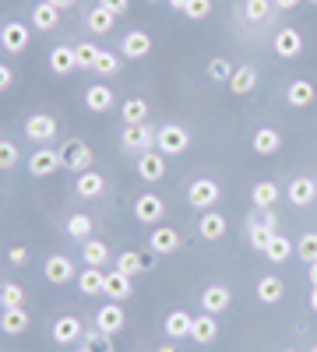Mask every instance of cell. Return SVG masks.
I'll use <instances>...</instances> for the list:
<instances>
[{"instance_id":"obj_1","label":"cell","mask_w":317,"mask_h":352,"mask_svg":"<svg viewBox=\"0 0 317 352\" xmlns=\"http://www.w3.org/2000/svg\"><path fill=\"white\" fill-rule=\"evenodd\" d=\"M155 148L169 159V155H184L190 148V131L180 127V124H166L155 131Z\"/></svg>"},{"instance_id":"obj_2","label":"cell","mask_w":317,"mask_h":352,"mask_svg":"<svg viewBox=\"0 0 317 352\" xmlns=\"http://www.w3.org/2000/svg\"><path fill=\"white\" fill-rule=\"evenodd\" d=\"M275 232H278V222H275L272 208L261 212V219H247V240H250V247H254L257 254L268 250V243H272Z\"/></svg>"},{"instance_id":"obj_3","label":"cell","mask_w":317,"mask_h":352,"mask_svg":"<svg viewBox=\"0 0 317 352\" xmlns=\"http://www.w3.org/2000/svg\"><path fill=\"white\" fill-rule=\"evenodd\" d=\"M219 197H222V187L212 180V176H201V180H194L187 187V201L201 212H212V204H219Z\"/></svg>"},{"instance_id":"obj_4","label":"cell","mask_w":317,"mask_h":352,"mask_svg":"<svg viewBox=\"0 0 317 352\" xmlns=\"http://www.w3.org/2000/svg\"><path fill=\"white\" fill-rule=\"evenodd\" d=\"M120 144L127 152H152L155 148V131L149 127V124H124V131H120Z\"/></svg>"},{"instance_id":"obj_5","label":"cell","mask_w":317,"mask_h":352,"mask_svg":"<svg viewBox=\"0 0 317 352\" xmlns=\"http://www.w3.org/2000/svg\"><path fill=\"white\" fill-rule=\"evenodd\" d=\"M61 159H64V169H71L74 176L85 173V169H92V148L85 141H78V138H71L61 148Z\"/></svg>"},{"instance_id":"obj_6","label":"cell","mask_w":317,"mask_h":352,"mask_svg":"<svg viewBox=\"0 0 317 352\" xmlns=\"http://www.w3.org/2000/svg\"><path fill=\"white\" fill-rule=\"evenodd\" d=\"M166 215V201L159 194H138L134 201V219L138 222H145V226H159Z\"/></svg>"},{"instance_id":"obj_7","label":"cell","mask_w":317,"mask_h":352,"mask_svg":"<svg viewBox=\"0 0 317 352\" xmlns=\"http://www.w3.org/2000/svg\"><path fill=\"white\" fill-rule=\"evenodd\" d=\"M25 138L36 141V144H50L56 138V120H53L50 113H32L25 120Z\"/></svg>"},{"instance_id":"obj_8","label":"cell","mask_w":317,"mask_h":352,"mask_svg":"<svg viewBox=\"0 0 317 352\" xmlns=\"http://www.w3.org/2000/svg\"><path fill=\"white\" fill-rule=\"evenodd\" d=\"M43 275H46V282H53V285H67V282H74V278H78L74 261H71V257H64V254H50V257H46Z\"/></svg>"},{"instance_id":"obj_9","label":"cell","mask_w":317,"mask_h":352,"mask_svg":"<svg viewBox=\"0 0 317 352\" xmlns=\"http://www.w3.org/2000/svg\"><path fill=\"white\" fill-rule=\"evenodd\" d=\"M28 43H32V32H28L25 21H8L4 28H0V46H4L8 53H25Z\"/></svg>"},{"instance_id":"obj_10","label":"cell","mask_w":317,"mask_h":352,"mask_svg":"<svg viewBox=\"0 0 317 352\" xmlns=\"http://www.w3.org/2000/svg\"><path fill=\"white\" fill-rule=\"evenodd\" d=\"M61 166H64V159L56 148H36L28 155V176H53Z\"/></svg>"},{"instance_id":"obj_11","label":"cell","mask_w":317,"mask_h":352,"mask_svg":"<svg viewBox=\"0 0 317 352\" xmlns=\"http://www.w3.org/2000/svg\"><path fill=\"white\" fill-rule=\"evenodd\" d=\"M124 324H127V314H124L120 303H113V300H109L106 307L96 310V328H99L102 335H117Z\"/></svg>"},{"instance_id":"obj_12","label":"cell","mask_w":317,"mask_h":352,"mask_svg":"<svg viewBox=\"0 0 317 352\" xmlns=\"http://www.w3.org/2000/svg\"><path fill=\"white\" fill-rule=\"evenodd\" d=\"M149 247H152V254H159V257L177 254V250H180V232L169 229V226H155V229L149 232Z\"/></svg>"},{"instance_id":"obj_13","label":"cell","mask_w":317,"mask_h":352,"mask_svg":"<svg viewBox=\"0 0 317 352\" xmlns=\"http://www.w3.org/2000/svg\"><path fill=\"white\" fill-rule=\"evenodd\" d=\"M138 176H141L145 184L162 180V176H166V155H162L159 148H152V152H141V155H138Z\"/></svg>"},{"instance_id":"obj_14","label":"cell","mask_w":317,"mask_h":352,"mask_svg":"<svg viewBox=\"0 0 317 352\" xmlns=\"http://www.w3.org/2000/svg\"><path fill=\"white\" fill-rule=\"evenodd\" d=\"M272 46H275V53L282 56V60H296V56L303 53V36L296 32V28H278Z\"/></svg>"},{"instance_id":"obj_15","label":"cell","mask_w":317,"mask_h":352,"mask_svg":"<svg viewBox=\"0 0 317 352\" xmlns=\"http://www.w3.org/2000/svg\"><path fill=\"white\" fill-rule=\"evenodd\" d=\"M120 53L127 56V60H145V56L152 53V36L141 32V28H131V32L124 36V43H120Z\"/></svg>"},{"instance_id":"obj_16","label":"cell","mask_w":317,"mask_h":352,"mask_svg":"<svg viewBox=\"0 0 317 352\" xmlns=\"http://www.w3.org/2000/svg\"><path fill=\"white\" fill-rule=\"evenodd\" d=\"M229 303H233V292H229L226 285H208V289H201V310L205 314H226Z\"/></svg>"},{"instance_id":"obj_17","label":"cell","mask_w":317,"mask_h":352,"mask_svg":"<svg viewBox=\"0 0 317 352\" xmlns=\"http://www.w3.org/2000/svg\"><path fill=\"white\" fill-rule=\"evenodd\" d=\"M74 190H78V197H85V201H96V197H102V190H106V176L96 173V169H85V173H78Z\"/></svg>"},{"instance_id":"obj_18","label":"cell","mask_w":317,"mask_h":352,"mask_svg":"<svg viewBox=\"0 0 317 352\" xmlns=\"http://www.w3.org/2000/svg\"><path fill=\"white\" fill-rule=\"evenodd\" d=\"M102 292L113 300V303H124L131 292H134V285H131V275H124V272H106V278H102Z\"/></svg>"},{"instance_id":"obj_19","label":"cell","mask_w":317,"mask_h":352,"mask_svg":"<svg viewBox=\"0 0 317 352\" xmlns=\"http://www.w3.org/2000/svg\"><path fill=\"white\" fill-rule=\"evenodd\" d=\"M81 335H85V328L78 317H56L53 320V342L56 345H74V342H81Z\"/></svg>"},{"instance_id":"obj_20","label":"cell","mask_w":317,"mask_h":352,"mask_svg":"<svg viewBox=\"0 0 317 352\" xmlns=\"http://www.w3.org/2000/svg\"><path fill=\"white\" fill-rule=\"evenodd\" d=\"M285 194H289V204L307 208V204H314V197H317V180H314V176H296Z\"/></svg>"},{"instance_id":"obj_21","label":"cell","mask_w":317,"mask_h":352,"mask_svg":"<svg viewBox=\"0 0 317 352\" xmlns=\"http://www.w3.org/2000/svg\"><path fill=\"white\" fill-rule=\"evenodd\" d=\"M314 99H317V88L307 78H296V81H289V88H285V102L296 106V109H307Z\"/></svg>"},{"instance_id":"obj_22","label":"cell","mask_w":317,"mask_h":352,"mask_svg":"<svg viewBox=\"0 0 317 352\" xmlns=\"http://www.w3.org/2000/svg\"><path fill=\"white\" fill-rule=\"evenodd\" d=\"M81 99H85V109H89V113H109V109H113L109 85H89Z\"/></svg>"},{"instance_id":"obj_23","label":"cell","mask_w":317,"mask_h":352,"mask_svg":"<svg viewBox=\"0 0 317 352\" xmlns=\"http://www.w3.org/2000/svg\"><path fill=\"white\" fill-rule=\"evenodd\" d=\"M250 148H254L257 155H275V152L282 148V134H278L275 127H257L254 138H250Z\"/></svg>"},{"instance_id":"obj_24","label":"cell","mask_w":317,"mask_h":352,"mask_svg":"<svg viewBox=\"0 0 317 352\" xmlns=\"http://www.w3.org/2000/svg\"><path fill=\"white\" fill-rule=\"evenodd\" d=\"M190 338H194V345H212V342L219 338V320H215V314H201V317H194Z\"/></svg>"},{"instance_id":"obj_25","label":"cell","mask_w":317,"mask_h":352,"mask_svg":"<svg viewBox=\"0 0 317 352\" xmlns=\"http://www.w3.org/2000/svg\"><path fill=\"white\" fill-rule=\"evenodd\" d=\"M85 25H89V32H92V36H109V32H113V25H117V14L99 4V8H92L89 14H85Z\"/></svg>"},{"instance_id":"obj_26","label":"cell","mask_w":317,"mask_h":352,"mask_svg":"<svg viewBox=\"0 0 317 352\" xmlns=\"http://www.w3.org/2000/svg\"><path fill=\"white\" fill-rule=\"evenodd\" d=\"M56 25H61V11H56L50 0H39V4L32 8V28L36 32H53Z\"/></svg>"},{"instance_id":"obj_27","label":"cell","mask_w":317,"mask_h":352,"mask_svg":"<svg viewBox=\"0 0 317 352\" xmlns=\"http://www.w3.org/2000/svg\"><path fill=\"white\" fill-rule=\"evenodd\" d=\"M226 85H229V92H233V96H250L254 88H257V71L250 64H240Z\"/></svg>"},{"instance_id":"obj_28","label":"cell","mask_w":317,"mask_h":352,"mask_svg":"<svg viewBox=\"0 0 317 352\" xmlns=\"http://www.w3.org/2000/svg\"><path fill=\"white\" fill-rule=\"evenodd\" d=\"M50 71L61 74V78H67L71 71H78V64H74V46H53V50H50Z\"/></svg>"},{"instance_id":"obj_29","label":"cell","mask_w":317,"mask_h":352,"mask_svg":"<svg viewBox=\"0 0 317 352\" xmlns=\"http://www.w3.org/2000/svg\"><path fill=\"white\" fill-rule=\"evenodd\" d=\"M0 331L4 335H25L28 331V314H25V307H11V310H4L0 314Z\"/></svg>"},{"instance_id":"obj_30","label":"cell","mask_w":317,"mask_h":352,"mask_svg":"<svg viewBox=\"0 0 317 352\" xmlns=\"http://www.w3.org/2000/svg\"><path fill=\"white\" fill-rule=\"evenodd\" d=\"M190 328H194V314H187V310L166 314V335L169 338H190Z\"/></svg>"},{"instance_id":"obj_31","label":"cell","mask_w":317,"mask_h":352,"mask_svg":"<svg viewBox=\"0 0 317 352\" xmlns=\"http://www.w3.org/2000/svg\"><path fill=\"white\" fill-rule=\"evenodd\" d=\"M250 201H254V208H257V212H268L272 204H278V184L261 180V184L250 190Z\"/></svg>"},{"instance_id":"obj_32","label":"cell","mask_w":317,"mask_h":352,"mask_svg":"<svg viewBox=\"0 0 317 352\" xmlns=\"http://www.w3.org/2000/svg\"><path fill=\"white\" fill-rule=\"evenodd\" d=\"M102 278H106V272L102 268H89V264H85V272H78V289L85 292V296H99L102 292Z\"/></svg>"},{"instance_id":"obj_33","label":"cell","mask_w":317,"mask_h":352,"mask_svg":"<svg viewBox=\"0 0 317 352\" xmlns=\"http://www.w3.org/2000/svg\"><path fill=\"white\" fill-rule=\"evenodd\" d=\"M81 261L89 264V268H102V264L109 261V247L102 240H85L81 243Z\"/></svg>"},{"instance_id":"obj_34","label":"cell","mask_w":317,"mask_h":352,"mask_svg":"<svg viewBox=\"0 0 317 352\" xmlns=\"http://www.w3.org/2000/svg\"><path fill=\"white\" fill-rule=\"evenodd\" d=\"M293 240L289 236H282V232H275V236H272V243H268V250H265V257L272 261V264H285V261H289L293 257Z\"/></svg>"},{"instance_id":"obj_35","label":"cell","mask_w":317,"mask_h":352,"mask_svg":"<svg viewBox=\"0 0 317 352\" xmlns=\"http://www.w3.org/2000/svg\"><path fill=\"white\" fill-rule=\"evenodd\" d=\"M197 232L205 240H222L226 236V219L219 212H205V215H201V222H197Z\"/></svg>"},{"instance_id":"obj_36","label":"cell","mask_w":317,"mask_h":352,"mask_svg":"<svg viewBox=\"0 0 317 352\" xmlns=\"http://www.w3.org/2000/svg\"><path fill=\"white\" fill-rule=\"evenodd\" d=\"M282 296H285V285H282L278 275H265L261 282H257V300L261 303H278Z\"/></svg>"},{"instance_id":"obj_37","label":"cell","mask_w":317,"mask_h":352,"mask_svg":"<svg viewBox=\"0 0 317 352\" xmlns=\"http://www.w3.org/2000/svg\"><path fill=\"white\" fill-rule=\"evenodd\" d=\"M67 236L71 240H78V243H85V240H92V219L85 215V212H74L71 219H67Z\"/></svg>"},{"instance_id":"obj_38","label":"cell","mask_w":317,"mask_h":352,"mask_svg":"<svg viewBox=\"0 0 317 352\" xmlns=\"http://www.w3.org/2000/svg\"><path fill=\"white\" fill-rule=\"evenodd\" d=\"M149 268V261H145V254H138V250H124L120 257H117V272H124V275H141Z\"/></svg>"},{"instance_id":"obj_39","label":"cell","mask_w":317,"mask_h":352,"mask_svg":"<svg viewBox=\"0 0 317 352\" xmlns=\"http://www.w3.org/2000/svg\"><path fill=\"white\" fill-rule=\"evenodd\" d=\"M272 11H275L272 0H243V18H247V21H254V25L268 21V18H272Z\"/></svg>"},{"instance_id":"obj_40","label":"cell","mask_w":317,"mask_h":352,"mask_svg":"<svg viewBox=\"0 0 317 352\" xmlns=\"http://www.w3.org/2000/svg\"><path fill=\"white\" fill-rule=\"evenodd\" d=\"M145 116H149V102L138 99V96L120 106V120H124V124H145Z\"/></svg>"},{"instance_id":"obj_41","label":"cell","mask_w":317,"mask_h":352,"mask_svg":"<svg viewBox=\"0 0 317 352\" xmlns=\"http://www.w3.org/2000/svg\"><path fill=\"white\" fill-rule=\"evenodd\" d=\"M0 307H4V310H11V307H25V285H18V282L0 285Z\"/></svg>"},{"instance_id":"obj_42","label":"cell","mask_w":317,"mask_h":352,"mask_svg":"<svg viewBox=\"0 0 317 352\" xmlns=\"http://www.w3.org/2000/svg\"><path fill=\"white\" fill-rule=\"evenodd\" d=\"M81 342H85V349H89V352H113V335H102L99 328L85 331Z\"/></svg>"},{"instance_id":"obj_43","label":"cell","mask_w":317,"mask_h":352,"mask_svg":"<svg viewBox=\"0 0 317 352\" xmlns=\"http://www.w3.org/2000/svg\"><path fill=\"white\" fill-rule=\"evenodd\" d=\"M96 60H99V50H96L92 43L74 46V64H78L81 71H96Z\"/></svg>"},{"instance_id":"obj_44","label":"cell","mask_w":317,"mask_h":352,"mask_svg":"<svg viewBox=\"0 0 317 352\" xmlns=\"http://www.w3.org/2000/svg\"><path fill=\"white\" fill-rule=\"evenodd\" d=\"M233 71H237V64H229L226 56H212V60H208V78L212 81H229Z\"/></svg>"},{"instance_id":"obj_45","label":"cell","mask_w":317,"mask_h":352,"mask_svg":"<svg viewBox=\"0 0 317 352\" xmlns=\"http://www.w3.org/2000/svg\"><path fill=\"white\" fill-rule=\"evenodd\" d=\"M117 71H120V56H117V53H102V50H99V60H96V74H99V78H113Z\"/></svg>"},{"instance_id":"obj_46","label":"cell","mask_w":317,"mask_h":352,"mask_svg":"<svg viewBox=\"0 0 317 352\" xmlns=\"http://www.w3.org/2000/svg\"><path fill=\"white\" fill-rule=\"evenodd\" d=\"M296 254H300V261H307V264L317 261V232H303L300 243H296Z\"/></svg>"},{"instance_id":"obj_47","label":"cell","mask_w":317,"mask_h":352,"mask_svg":"<svg viewBox=\"0 0 317 352\" xmlns=\"http://www.w3.org/2000/svg\"><path fill=\"white\" fill-rule=\"evenodd\" d=\"M14 166H18V144L0 141V169H14Z\"/></svg>"},{"instance_id":"obj_48","label":"cell","mask_w":317,"mask_h":352,"mask_svg":"<svg viewBox=\"0 0 317 352\" xmlns=\"http://www.w3.org/2000/svg\"><path fill=\"white\" fill-rule=\"evenodd\" d=\"M190 21H205L208 14H212V0H190V8L184 11Z\"/></svg>"},{"instance_id":"obj_49","label":"cell","mask_w":317,"mask_h":352,"mask_svg":"<svg viewBox=\"0 0 317 352\" xmlns=\"http://www.w3.org/2000/svg\"><path fill=\"white\" fill-rule=\"evenodd\" d=\"M8 261L14 264V268H25V264H28V250L18 243V247H11V250H8Z\"/></svg>"},{"instance_id":"obj_50","label":"cell","mask_w":317,"mask_h":352,"mask_svg":"<svg viewBox=\"0 0 317 352\" xmlns=\"http://www.w3.org/2000/svg\"><path fill=\"white\" fill-rule=\"evenodd\" d=\"M11 85H14V71L8 64H0V92H8Z\"/></svg>"},{"instance_id":"obj_51","label":"cell","mask_w":317,"mask_h":352,"mask_svg":"<svg viewBox=\"0 0 317 352\" xmlns=\"http://www.w3.org/2000/svg\"><path fill=\"white\" fill-rule=\"evenodd\" d=\"M99 4H102V8H109L113 14H124V11L131 8V0H99Z\"/></svg>"},{"instance_id":"obj_52","label":"cell","mask_w":317,"mask_h":352,"mask_svg":"<svg viewBox=\"0 0 317 352\" xmlns=\"http://www.w3.org/2000/svg\"><path fill=\"white\" fill-rule=\"evenodd\" d=\"M272 4L278 8V11H293V8H300L303 0H272Z\"/></svg>"},{"instance_id":"obj_53","label":"cell","mask_w":317,"mask_h":352,"mask_svg":"<svg viewBox=\"0 0 317 352\" xmlns=\"http://www.w3.org/2000/svg\"><path fill=\"white\" fill-rule=\"evenodd\" d=\"M166 4H169L173 11H180V14H184V11L190 8V0H166Z\"/></svg>"},{"instance_id":"obj_54","label":"cell","mask_w":317,"mask_h":352,"mask_svg":"<svg viewBox=\"0 0 317 352\" xmlns=\"http://www.w3.org/2000/svg\"><path fill=\"white\" fill-rule=\"evenodd\" d=\"M50 4H53L56 11H67V8H74V4H78V0H50Z\"/></svg>"},{"instance_id":"obj_55","label":"cell","mask_w":317,"mask_h":352,"mask_svg":"<svg viewBox=\"0 0 317 352\" xmlns=\"http://www.w3.org/2000/svg\"><path fill=\"white\" fill-rule=\"evenodd\" d=\"M310 310H314V314H317V285H314V289H310Z\"/></svg>"},{"instance_id":"obj_56","label":"cell","mask_w":317,"mask_h":352,"mask_svg":"<svg viewBox=\"0 0 317 352\" xmlns=\"http://www.w3.org/2000/svg\"><path fill=\"white\" fill-rule=\"evenodd\" d=\"M310 285H317V261L310 264Z\"/></svg>"},{"instance_id":"obj_57","label":"cell","mask_w":317,"mask_h":352,"mask_svg":"<svg viewBox=\"0 0 317 352\" xmlns=\"http://www.w3.org/2000/svg\"><path fill=\"white\" fill-rule=\"evenodd\" d=\"M159 352H177V345H159Z\"/></svg>"},{"instance_id":"obj_58","label":"cell","mask_w":317,"mask_h":352,"mask_svg":"<svg viewBox=\"0 0 317 352\" xmlns=\"http://www.w3.org/2000/svg\"><path fill=\"white\" fill-rule=\"evenodd\" d=\"M78 352H89V349H85V345H81V349H78Z\"/></svg>"},{"instance_id":"obj_59","label":"cell","mask_w":317,"mask_h":352,"mask_svg":"<svg viewBox=\"0 0 317 352\" xmlns=\"http://www.w3.org/2000/svg\"><path fill=\"white\" fill-rule=\"evenodd\" d=\"M282 352H296V349H282Z\"/></svg>"},{"instance_id":"obj_60","label":"cell","mask_w":317,"mask_h":352,"mask_svg":"<svg viewBox=\"0 0 317 352\" xmlns=\"http://www.w3.org/2000/svg\"><path fill=\"white\" fill-rule=\"evenodd\" d=\"M310 4H314V8H317V0H310Z\"/></svg>"},{"instance_id":"obj_61","label":"cell","mask_w":317,"mask_h":352,"mask_svg":"<svg viewBox=\"0 0 317 352\" xmlns=\"http://www.w3.org/2000/svg\"><path fill=\"white\" fill-rule=\"evenodd\" d=\"M310 352H317V345H314V349H310Z\"/></svg>"}]
</instances>
